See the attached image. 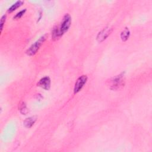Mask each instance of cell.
<instances>
[{"label":"cell","instance_id":"5","mask_svg":"<svg viewBox=\"0 0 152 152\" xmlns=\"http://www.w3.org/2000/svg\"><path fill=\"white\" fill-rule=\"evenodd\" d=\"M112 32V29L110 28H104L102 30H101L97 36V41L99 42H102L105 41L106 38L110 35Z\"/></svg>","mask_w":152,"mask_h":152},{"label":"cell","instance_id":"4","mask_svg":"<svg viewBox=\"0 0 152 152\" xmlns=\"http://www.w3.org/2000/svg\"><path fill=\"white\" fill-rule=\"evenodd\" d=\"M87 80V75H85L80 76V77L77 80V81H76L75 83L74 88V92L75 94L77 93L82 89V88L86 83Z\"/></svg>","mask_w":152,"mask_h":152},{"label":"cell","instance_id":"10","mask_svg":"<svg viewBox=\"0 0 152 152\" xmlns=\"http://www.w3.org/2000/svg\"><path fill=\"white\" fill-rule=\"evenodd\" d=\"M23 4V1H17L16 3H15L14 4H12L8 10V12H13L15 10H16L17 8H18L19 7H20L22 4Z\"/></svg>","mask_w":152,"mask_h":152},{"label":"cell","instance_id":"11","mask_svg":"<svg viewBox=\"0 0 152 152\" xmlns=\"http://www.w3.org/2000/svg\"><path fill=\"white\" fill-rule=\"evenodd\" d=\"M20 111L23 115H26V114L28 112V110L26 107V105L24 103H23V104L21 105L20 108Z\"/></svg>","mask_w":152,"mask_h":152},{"label":"cell","instance_id":"13","mask_svg":"<svg viewBox=\"0 0 152 152\" xmlns=\"http://www.w3.org/2000/svg\"><path fill=\"white\" fill-rule=\"evenodd\" d=\"M6 20V15H4L2 16L1 19V21H0V24H1V32L3 31L4 24H5Z\"/></svg>","mask_w":152,"mask_h":152},{"label":"cell","instance_id":"3","mask_svg":"<svg viewBox=\"0 0 152 152\" xmlns=\"http://www.w3.org/2000/svg\"><path fill=\"white\" fill-rule=\"evenodd\" d=\"M71 17L68 14H67L64 16V17H63L62 21L61 22V24L59 27L60 32L62 35L68 30V29L71 26Z\"/></svg>","mask_w":152,"mask_h":152},{"label":"cell","instance_id":"8","mask_svg":"<svg viewBox=\"0 0 152 152\" xmlns=\"http://www.w3.org/2000/svg\"><path fill=\"white\" fill-rule=\"evenodd\" d=\"M62 36V35L61 34V32H60V29L59 28L56 26L54 28L53 32H52V37H53V39L54 41L58 40V39Z\"/></svg>","mask_w":152,"mask_h":152},{"label":"cell","instance_id":"9","mask_svg":"<svg viewBox=\"0 0 152 152\" xmlns=\"http://www.w3.org/2000/svg\"><path fill=\"white\" fill-rule=\"evenodd\" d=\"M130 35V32L127 28H125L121 33V38L122 41H127Z\"/></svg>","mask_w":152,"mask_h":152},{"label":"cell","instance_id":"12","mask_svg":"<svg viewBox=\"0 0 152 152\" xmlns=\"http://www.w3.org/2000/svg\"><path fill=\"white\" fill-rule=\"evenodd\" d=\"M26 9H24V10L20 11V12H19L18 13L16 14V16L13 17L14 20H15V19L16 20V19H20V18H21V17L24 15V14L25 13V12H26Z\"/></svg>","mask_w":152,"mask_h":152},{"label":"cell","instance_id":"7","mask_svg":"<svg viewBox=\"0 0 152 152\" xmlns=\"http://www.w3.org/2000/svg\"><path fill=\"white\" fill-rule=\"evenodd\" d=\"M37 120L36 117H31L24 121V125L27 128H30L34 125Z\"/></svg>","mask_w":152,"mask_h":152},{"label":"cell","instance_id":"2","mask_svg":"<svg viewBox=\"0 0 152 152\" xmlns=\"http://www.w3.org/2000/svg\"><path fill=\"white\" fill-rule=\"evenodd\" d=\"M46 35L41 37L39 39L36 41L33 44H32L30 46V48H29V49L26 50V54L29 56H32L35 55L46 40Z\"/></svg>","mask_w":152,"mask_h":152},{"label":"cell","instance_id":"6","mask_svg":"<svg viewBox=\"0 0 152 152\" xmlns=\"http://www.w3.org/2000/svg\"><path fill=\"white\" fill-rule=\"evenodd\" d=\"M37 86L41 87L45 90L48 91L50 87V79L49 77H44L37 83Z\"/></svg>","mask_w":152,"mask_h":152},{"label":"cell","instance_id":"1","mask_svg":"<svg viewBox=\"0 0 152 152\" xmlns=\"http://www.w3.org/2000/svg\"><path fill=\"white\" fill-rule=\"evenodd\" d=\"M124 74L122 73L108 80L107 81V85L111 90L117 91L121 89L124 86Z\"/></svg>","mask_w":152,"mask_h":152}]
</instances>
